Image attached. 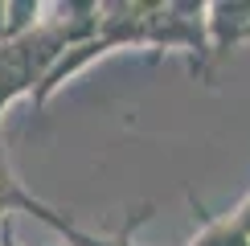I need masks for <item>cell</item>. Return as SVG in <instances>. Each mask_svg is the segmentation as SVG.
I'll return each mask as SVG.
<instances>
[{
  "label": "cell",
  "mask_w": 250,
  "mask_h": 246,
  "mask_svg": "<svg viewBox=\"0 0 250 246\" xmlns=\"http://www.w3.org/2000/svg\"><path fill=\"white\" fill-rule=\"evenodd\" d=\"M205 25H209V54L213 62H222L250 33V0H213V4H205Z\"/></svg>",
  "instance_id": "2"
},
{
  "label": "cell",
  "mask_w": 250,
  "mask_h": 246,
  "mask_svg": "<svg viewBox=\"0 0 250 246\" xmlns=\"http://www.w3.org/2000/svg\"><path fill=\"white\" fill-rule=\"evenodd\" d=\"M45 20V4L41 0H0V45L21 41L25 33Z\"/></svg>",
  "instance_id": "3"
},
{
  "label": "cell",
  "mask_w": 250,
  "mask_h": 246,
  "mask_svg": "<svg viewBox=\"0 0 250 246\" xmlns=\"http://www.w3.org/2000/svg\"><path fill=\"white\" fill-rule=\"evenodd\" d=\"M13 213H33V218H41L45 226H54L58 234H66V242H74V246H90V238H95V234L78 230L62 209H54L49 201H41L37 193H29L25 184L17 181L13 164H8V156H4V144H0V226L13 218Z\"/></svg>",
  "instance_id": "1"
},
{
  "label": "cell",
  "mask_w": 250,
  "mask_h": 246,
  "mask_svg": "<svg viewBox=\"0 0 250 246\" xmlns=\"http://www.w3.org/2000/svg\"><path fill=\"white\" fill-rule=\"evenodd\" d=\"M90 242H95V238H90ZM62 246H74V242H62Z\"/></svg>",
  "instance_id": "4"
},
{
  "label": "cell",
  "mask_w": 250,
  "mask_h": 246,
  "mask_svg": "<svg viewBox=\"0 0 250 246\" xmlns=\"http://www.w3.org/2000/svg\"><path fill=\"white\" fill-rule=\"evenodd\" d=\"M246 41H250V33H246Z\"/></svg>",
  "instance_id": "5"
}]
</instances>
